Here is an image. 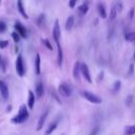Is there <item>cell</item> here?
Returning a JSON list of instances; mask_svg holds the SVG:
<instances>
[{
    "mask_svg": "<svg viewBox=\"0 0 135 135\" xmlns=\"http://www.w3.org/2000/svg\"><path fill=\"white\" fill-rule=\"evenodd\" d=\"M28 116H30V115H28V111H27L26 105H25V104H21L20 108H19L18 114H17L15 117H13V118L11 119V121H12L13 123H15V124L23 123L25 120H27Z\"/></svg>",
    "mask_w": 135,
    "mask_h": 135,
    "instance_id": "cell-1",
    "label": "cell"
},
{
    "mask_svg": "<svg viewBox=\"0 0 135 135\" xmlns=\"http://www.w3.org/2000/svg\"><path fill=\"white\" fill-rule=\"evenodd\" d=\"M81 96H82L83 98H85L88 101L92 102V103L98 104V103H101V102H102V100H101L100 97H98L97 95H95V94H93V93H91V92H89V91H82V92H81Z\"/></svg>",
    "mask_w": 135,
    "mask_h": 135,
    "instance_id": "cell-2",
    "label": "cell"
},
{
    "mask_svg": "<svg viewBox=\"0 0 135 135\" xmlns=\"http://www.w3.org/2000/svg\"><path fill=\"white\" fill-rule=\"evenodd\" d=\"M16 72L17 74L22 77L25 73V68H24V63H23V58H22V55H18L17 59H16Z\"/></svg>",
    "mask_w": 135,
    "mask_h": 135,
    "instance_id": "cell-3",
    "label": "cell"
},
{
    "mask_svg": "<svg viewBox=\"0 0 135 135\" xmlns=\"http://www.w3.org/2000/svg\"><path fill=\"white\" fill-rule=\"evenodd\" d=\"M58 92H59V94H60L61 96L66 97V98L72 95V89H71L70 85L66 84V83H61V84H59V86H58Z\"/></svg>",
    "mask_w": 135,
    "mask_h": 135,
    "instance_id": "cell-4",
    "label": "cell"
},
{
    "mask_svg": "<svg viewBox=\"0 0 135 135\" xmlns=\"http://www.w3.org/2000/svg\"><path fill=\"white\" fill-rule=\"evenodd\" d=\"M60 34H61V31H60L59 22H58V20H56V21H55V24H54V28H53V37H54V40H55V42H56L57 44L60 43V42H59Z\"/></svg>",
    "mask_w": 135,
    "mask_h": 135,
    "instance_id": "cell-5",
    "label": "cell"
},
{
    "mask_svg": "<svg viewBox=\"0 0 135 135\" xmlns=\"http://www.w3.org/2000/svg\"><path fill=\"white\" fill-rule=\"evenodd\" d=\"M80 72H81V74L83 75V77H84V79L88 81V82H92V78H91V74H90V71H89V68H88V65L85 64V63H82V64H80Z\"/></svg>",
    "mask_w": 135,
    "mask_h": 135,
    "instance_id": "cell-6",
    "label": "cell"
},
{
    "mask_svg": "<svg viewBox=\"0 0 135 135\" xmlns=\"http://www.w3.org/2000/svg\"><path fill=\"white\" fill-rule=\"evenodd\" d=\"M0 94L2 96V98L4 100H7L8 99V96H9V92H8V88L6 85V83L2 80H0Z\"/></svg>",
    "mask_w": 135,
    "mask_h": 135,
    "instance_id": "cell-7",
    "label": "cell"
},
{
    "mask_svg": "<svg viewBox=\"0 0 135 135\" xmlns=\"http://www.w3.org/2000/svg\"><path fill=\"white\" fill-rule=\"evenodd\" d=\"M47 115H49V110H45V111L41 114V116L39 117L38 122H37V127H36V130H37V131H40V130L42 129V127H43V124L45 123V120H46V118H47Z\"/></svg>",
    "mask_w": 135,
    "mask_h": 135,
    "instance_id": "cell-8",
    "label": "cell"
},
{
    "mask_svg": "<svg viewBox=\"0 0 135 135\" xmlns=\"http://www.w3.org/2000/svg\"><path fill=\"white\" fill-rule=\"evenodd\" d=\"M58 123H59V118H56L54 121H52V122L49 124V127L46 128V130H45V132H44V135H51V134L57 129Z\"/></svg>",
    "mask_w": 135,
    "mask_h": 135,
    "instance_id": "cell-9",
    "label": "cell"
},
{
    "mask_svg": "<svg viewBox=\"0 0 135 135\" xmlns=\"http://www.w3.org/2000/svg\"><path fill=\"white\" fill-rule=\"evenodd\" d=\"M15 28H16V32L20 35V37L26 38V30H25V27H24L19 21H17V22L15 23Z\"/></svg>",
    "mask_w": 135,
    "mask_h": 135,
    "instance_id": "cell-10",
    "label": "cell"
},
{
    "mask_svg": "<svg viewBox=\"0 0 135 135\" xmlns=\"http://www.w3.org/2000/svg\"><path fill=\"white\" fill-rule=\"evenodd\" d=\"M17 8H18V12L23 16V18H25V19L28 18V16H27V14L25 12V8H24L22 0H17Z\"/></svg>",
    "mask_w": 135,
    "mask_h": 135,
    "instance_id": "cell-11",
    "label": "cell"
},
{
    "mask_svg": "<svg viewBox=\"0 0 135 135\" xmlns=\"http://www.w3.org/2000/svg\"><path fill=\"white\" fill-rule=\"evenodd\" d=\"M35 92H36V96H37L38 98H41V97L43 96V94H44V88H43L42 82H37Z\"/></svg>",
    "mask_w": 135,
    "mask_h": 135,
    "instance_id": "cell-12",
    "label": "cell"
},
{
    "mask_svg": "<svg viewBox=\"0 0 135 135\" xmlns=\"http://www.w3.org/2000/svg\"><path fill=\"white\" fill-rule=\"evenodd\" d=\"M35 104V95L32 91H28V98H27V107L32 110Z\"/></svg>",
    "mask_w": 135,
    "mask_h": 135,
    "instance_id": "cell-13",
    "label": "cell"
},
{
    "mask_svg": "<svg viewBox=\"0 0 135 135\" xmlns=\"http://www.w3.org/2000/svg\"><path fill=\"white\" fill-rule=\"evenodd\" d=\"M97 9H98V14L99 16L102 18V19H105L107 18V12H105V7L102 3H98L97 5Z\"/></svg>",
    "mask_w": 135,
    "mask_h": 135,
    "instance_id": "cell-14",
    "label": "cell"
},
{
    "mask_svg": "<svg viewBox=\"0 0 135 135\" xmlns=\"http://www.w3.org/2000/svg\"><path fill=\"white\" fill-rule=\"evenodd\" d=\"M58 46V53H57V63L59 66L62 65V60H63V54H62V49H61V45L60 43L57 44Z\"/></svg>",
    "mask_w": 135,
    "mask_h": 135,
    "instance_id": "cell-15",
    "label": "cell"
},
{
    "mask_svg": "<svg viewBox=\"0 0 135 135\" xmlns=\"http://www.w3.org/2000/svg\"><path fill=\"white\" fill-rule=\"evenodd\" d=\"M79 73H80V63L78 61L75 62L74 68H73V76L75 79H79Z\"/></svg>",
    "mask_w": 135,
    "mask_h": 135,
    "instance_id": "cell-16",
    "label": "cell"
},
{
    "mask_svg": "<svg viewBox=\"0 0 135 135\" xmlns=\"http://www.w3.org/2000/svg\"><path fill=\"white\" fill-rule=\"evenodd\" d=\"M40 61H41V59H40V55H39V54H36V58H35V72H36L37 75H39L40 72H41Z\"/></svg>",
    "mask_w": 135,
    "mask_h": 135,
    "instance_id": "cell-17",
    "label": "cell"
},
{
    "mask_svg": "<svg viewBox=\"0 0 135 135\" xmlns=\"http://www.w3.org/2000/svg\"><path fill=\"white\" fill-rule=\"evenodd\" d=\"M124 135H135V124L124 127Z\"/></svg>",
    "mask_w": 135,
    "mask_h": 135,
    "instance_id": "cell-18",
    "label": "cell"
},
{
    "mask_svg": "<svg viewBox=\"0 0 135 135\" xmlns=\"http://www.w3.org/2000/svg\"><path fill=\"white\" fill-rule=\"evenodd\" d=\"M73 25H74V17L70 16V17H68V19L65 21V30L66 31H71Z\"/></svg>",
    "mask_w": 135,
    "mask_h": 135,
    "instance_id": "cell-19",
    "label": "cell"
},
{
    "mask_svg": "<svg viewBox=\"0 0 135 135\" xmlns=\"http://www.w3.org/2000/svg\"><path fill=\"white\" fill-rule=\"evenodd\" d=\"M113 6L116 8L117 13H120L122 11V2H121V0H115Z\"/></svg>",
    "mask_w": 135,
    "mask_h": 135,
    "instance_id": "cell-20",
    "label": "cell"
},
{
    "mask_svg": "<svg viewBox=\"0 0 135 135\" xmlns=\"http://www.w3.org/2000/svg\"><path fill=\"white\" fill-rule=\"evenodd\" d=\"M78 11H79V13L81 14V15H84V14H86L88 13V11H89V6H88V4H81L79 7H78Z\"/></svg>",
    "mask_w": 135,
    "mask_h": 135,
    "instance_id": "cell-21",
    "label": "cell"
},
{
    "mask_svg": "<svg viewBox=\"0 0 135 135\" xmlns=\"http://www.w3.org/2000/svg\"><path fill=\"white\" fill-rule=\"evenodd\" d=\"M126 40L128 41H135V32H131V33H127L124 35Z\"/></svg>",
    "mask_w": 135,
    "mask_h": 135,
    "instance_id": "cell-22",
    "label": "cell"
},
{
    "mask_svg": "<svg viewBox=\"0 0 135 135\" xmlns=\"http://www.w3.org/2000/svg\"><path fill=\"white\" fill-rule=\"evenodd\" d=\"M117 11H116V8L114 7V6H112V8H111V13H110V20L112 21V20H114L115 18H116V16H117Z\"/></svg>",
    "mask_w": 135,
    "mask_h": 135,
    "instance_id": "cell-23",
    "label": "cell"
},
{
    "mask_svg": "<svg viewBox=\"0 0 135 135\" xmlns=\"http://www.w3.org/2000/svg\"><path fill=\"white\" fill-rule=\"evenodd\" d=\"M99 131H100V127H99V126H96V127H94V128L91 130V132H90L89 135H98Z\"/></svg>",
    "mask_w": 135,
    "mask_h": 135,
    "instance_id": "cell-24",
    "label": "cell"
},
{
    "mask_svg": "<svg viewBox=\"0 0 135 135\" xmlns=\"http://www.w3.org/2000/svg\"><path fill=\"white\" fill-rule=\"evenodd\" d=\"M12 38H13V40H14L16 43H18L19 40H20V35H19L17 32H13V33H12Z\"/></svg>",
    "mask_w": 135,
    "mask_h": 135,
    "instance_id": "cell-25",
    "label": "cell"
},
{
    "mask_svg": "<svg viewBox=\"0 0 135 135\" xmlns=\"http://www.w3.org/2000/svg\"><path fill=\"white\" fill-rule=\"evenodd\" d=\"M120 85H121V82L119 81V80H116L115 82H114V86H113V91L116 93V92H118L119 91V89H120Z\"/></svg>",
    "mask_w": 135,
    "mask_h": 135,
    "instance_id": "cell-26",
    "label": "cell"
},
{
    "mask_svg": "<svg viewBox=\"0 0 135 135\" xmlns=\"http://www.w3.org/2000/svg\"><path fill=\"white\" fill-rule=\"evenodd\" d=\"M42 42L44 43V45L50 50V51H52L53 50V46H52V44H51V42L47 40V39H42Z\"/></svg>",
    "mask_w": 135,
    "mask_h": 135,
    "instance_id": "cell-27",
    "label": "cell"
},
{
    "mask_svg": "<svg viewBox=\"0 0 135 135\" xmlns=\"http://www.w3.org/2000/svg\"><path fill=\"white\" fill-rule=\"evenodd\" d=\"M6 31V23L2 20H0V33H3Z\"/></svg>",
    "mask_w": 135,
    "mask_h": 135,
    "instance_id": "cell-28",
    "label": "cell"
},
{
    "mask_svg": "<svg viewBox=\"0 0 135 135\" xmlns=\"http://www.w3.org/2000/svg\"><path fill=\"white\" fill-rule=\"evenodd\" d=\"M8 45V41L7 40H0V49H4Z\"/></svg>",
    "mask_w": 135,
    "mask_h": 135,
    "instance_id": "cell-29",
    "label": "cell"
},
{
    "mask_svg": "<svg viewBox=\"0 0 135 135\" xmlns=\"http://www.w3.org/2000/svg\"><path fill=\"white\" fill-rule=\"evenodd\" d=\"M76 2H77V0H70V2H69V6H70L71 8L75 7V5H76Z\"/></svg>",
    "mask_w": 135,
    "mask_h": 135,
    "instance_id": "cell-30",
    "label": "cell"
},
{
    "mask_svg": "<svg viewBox=\"0 0 135 135\" xmlns=\"http://www.w3.org/2000/svg\"><path fill=\"white\" fill-rule=\"evenodd\" d=\"M134 7H132L131 9H130V19H133V17H134Z\"/></svg>",
    "mask_w": 135,
    "mask_h": 135,
    "instance_id": "cell-31",
    "label": "cell"
},
{
    "mask_svg": "<svg viewBox=\"0 0 135 135\" xmlns=\"http://www.w3.org/2000/svg\"><path fill=\"white\" fill-rule=\"evenodd\" d=\"M43 19H44V15H40L39 16V19H38V24L39 25L41 24V21H43Z\"/></svg>",
    "mask_w": 135,
    "mask_h": 135,
    "instance_id": "cell-32",
    "label": "cell"
},
{
    "mask_svg": "<svg viewBox=\"0 0 135 135\" xmlns=\"http://www.w3.org/2000/svg\"><path fill=\"white\" fill-rule=\"evenodd\" d=\"M102 75H103V72H101V73L99 74V76H98V79H97V81H98V82L100 81V79H102Z\"/></svg>",
    "mask_w": 135,
    "mask_h": 135,
    "instance_id": "cell-33",
    "label": "cell"
},
{
    "mask_svg": "<svg viewBox=\"0 0 135 135\" xmlns=\"http://www.w3.org/2000/svg\"><path fill=\"white\" fill-rule=\"evenodd\" d=\"M133 69H134V65H133V64H131V65H130V74H132V73H133Z\"/></svg>",
    "mask_w": 135,
    "mask_h": 135,
    "instance_id": "cell-34",
    "label": "cell"
},
{
    "mask_svg": "<svg viewBox=\"0 0 135 135\" xmlns=\"http://www.w3.org/2000/svg\"><path fill=\"white\" fill-rule=\"evenodd\" d=\"M133 60L135 61V51H134V54H133Z\"/></svg>",
    "mask_w": 135,
    "mask_h": 135,
    "instance_id": "cell-35",
    "label": "cell"
},
{
    "mask_svg": "<svg viewBox=\"0 0 135 135\" xmlns=\"http://www.w3.org/2000/svg\"><path fill=\"white\" fill-rule=\"evenodd\" d=\"M1 64H2V58H1V56H0V66H1Z\"/></svg>",
    "mask_w": 135,
    "mask_h": 135,
    "instance_id": "cell-36",
    "label": "cell"
},
{
    "mask_svg": "<svg viewBox=\"0 0 135 135\" xmlns=\"http://www.w3.org/2000/svg\"><path fill=\"white\" fill-rule=\"evenodd\" d=\"M60 135H64V134H60Z\"/></svg>",
    "mask_w": 135,
    "mask_h": 135,
    "instance_id": "cell-37",
    "label": "cell"
},
{
    "mask_svg": "<svg viewBox=\"0 0 135 135\" xmlns=\"http://www.w3.org/2000/svg\"><path fill=\"white\" fill-rule=\"evenodd\" d=\"M0 3H1V0H0Z\"/></svg>",
    "mask_w": 135,
    "mask_h": 135,
    "instance_id": "cell-38",
    "label": "cell"
}]
</instances>
